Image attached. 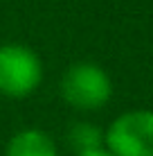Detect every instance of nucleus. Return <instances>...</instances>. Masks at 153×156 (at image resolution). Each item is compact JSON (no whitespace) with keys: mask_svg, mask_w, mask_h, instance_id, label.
I'll use <instances>...</instances> for the list:
<instances>
[{"mask_svg":"<svg viewBox=\"0 0 153 156\" xmlns=\"http://www.w3.org/2000/svg\"><path fill=\"white\" fill-rule=\"evenodd\" d=\"M106 152L113 156H153V111H128L108 127Z\"/></svg>","mask_w":153,"mask_h":156,"instance_id":"f257e3e1","label":"nucleus"},{"mask_svg":"<svg viewBox=\"0 0 153 156\" xmlns=\"http://www.w3.org/2000/svg\"><path fill=\"white\" fill-rule=\"evenodd\" d=\"M61 93L68 104L83 111L101 109L113 95L108 75L95 63H77L68 68L61 82Z\"/></svg>","mask_w":153,"mask_h":156,"instance_id":"f03ea898","label":"nucleus"},{"mask_svg":"<svg viewBox=\"0 0 153 156\" xmlns=\"http://www.w3.org/2000/svg\"><path fill=\"white\" fill-rule=\"evenodd\" d=\"M43 79L41 61L25 45L0 48V93L9 98H25Z\"/></svg>","mask_w":153,"mask_h":156,"instance_id":"7ed1b4c3","label":"nucleus"},{"mask_svg":"<svg viewBox=\"0 0 153 156\" xmlns=\"http://www.w3.org/2000/svg\"><path fill=\"white\" fill-rule=\"evenodd\" d=\"M5 156H56V145L45 131L25 129L9 140Z\"/></svg>","mask_w":153,"mask_h":156,"instance_id":"20e7f679","label":"nucleus"},{"mask_svg":"<svg viewBox=\"0 0 153 156\" xmlns=\"http://www.w3.org/2000/svg\"><path fill=\"white\" fill-rule=\"evenodd\" d=\"M70 145L77 149V154H83V152H92V149H101V131L97 127L88 125V122H79L70 129Z\"/></svg>","mask_w":153,"mask_h":156,"instance_id":"39448f33","label":"nucleus"},{"mask_svg":"<svg viewBox=\"0 0 153 156\" xmlns=\"http://www.w3.org/2000/svg\"><path fill=\"white\" fill-rule=\"evenodd\" d=\"M77 156H113L106 149H92V152H83V154H77Z\"/></svg>","mask_w":153,"mask_h":156,"instance_id":"423d86ee","label":"nucleus"}]
</instances>
